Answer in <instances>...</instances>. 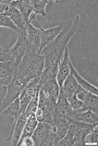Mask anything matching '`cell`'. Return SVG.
<instances>
[{"instance_id":"cell-1","label":"cell","mask_w":98,"mask_h":146,"mask_svg":"<svg viewBox=\"0 0 98 146\" xmlns=\"http://www.w3.org/2000/svg\"><path fill=\"white\" fill-rule=\"evenodd\" d=\"M79 21V16L77 15L68 21L60 22L63 26L61 32L40 52V54L44 57L45 63L43 71L57 75L59 63L68 46V42L77 30Z\"/></svg>"},{"instance_id":"cell-2","label":"cell","mask_w":98,"mask_h":146,"mask_svg":"<svg viewBox=\"0 0 98 146\" xmlns=\"http://www.w3.org/2000/svg\"><path fill=\"white\" fill-rule=\"evenodd\" d=\"M44 57L36 52L34 45L29 43L27 52L15 70V73L30 81L42 75L44 66Z\"/></svg>"},{"instance_id":"cell-3","label":"cell","mask_w":98,"mask_h":146,"mask_svg":"<svg viewBox=\"0 0 98 146\" xmlns=\"http://www.w3.org/2000/svg\"><path fill=\"white\" fill-rule=\"evenodd\" d=\"M29 82L15 72L13 80L8 86L7 95L4 99L0 101V114H2V111L7 107L19 97L21 93Z\"/></svg>"},{"instance_id":"cell-4","label":"cell","mask_w":98,"mask_h":146,"mask_svg":"<svg viewBox=\"0 0 98 146\" xmlns=\"http://www.w3.org/2000/svg\"><path fill=\"white\" fill-rule=\"evenodd\" d=\"M32 138L34 142V146H54L51 123L39 122Z\"/></svg>"},{"instance_id":"cell-5","label":"cell","mask_w":98,"mask_h":146,"mask_svg":"<svg viewBox=\"0 0 98 146\" xmlns=\"http://www.w3.org/2000/svg\"><path fill=\"white\" fill-rule=\"evenodd\" d=\"M40 89L47 94L50 98L57 102L60 87L57 81L56 75L51 72L43 71L40 77Z\"/></svg>"},{"instance_id":"cell-6","label":"cell","mask_w":98,"mask_h":146,"mask_svg":"<svg viewBox=\"0 0 98 146\" xmlns=\"http://www.w3.org/2000/svg\"><path fill=\"white\" fill-rule=\"evenodd\" d=\"M28 42L27 37L18 33L17 41L11 49L7 50L9 53L14 66L17 68L27 52Z\"/></svg>"},{"instance_id":"cell-7","label":"cell","mask_w":98,"mask_h":146,"mask_svg":"<svg viewBox=\"0 0 98 146\" xmlns=\"http://www.w3.org/2000/svg\"><path fill=\"white\" fill-rule=\"evenodd\" d=\"M70 124L75 126V143L74 146H85V138L88 134L91 132L95 128L98 126V123H88L83 122L75 121L70 120Z\"/></svg>"},{"instance_id":"cell-8","label":"cell","mask_w":98,"mask_h":146,"mask_svg":"<svg viewBox=\"0 0 98 146\" xmlns=\"http://www.w3.org/2000/svg\"><path fill=\"white\" fill-rule=\"evenodd\" d=\"M2 15H7L11 19L18 29V33L27 37V25L26 20L23 14L18 9L11 5H9L7 7Z\"/></svg>"},{"instance_id":"cell-9","label":"cell","mask_w":98,"mask_h":146,"mask_svg":"<svg viewBox=\"0 0 98 146\" xmlns=\"http://www.w3.org/2000/svg\"><path fill=\"white\" fill-rule=\"evenodd\" d=\"M77 97L83 101V106L79 111L76 112H83L90 110L93 112L98 113V95L85 90L83 92H80L79 93H78Z\"/></svg>"},{"instance_id":"cell-10","label":"cell","mask_w":98,"mask_h":146,"mask_svg":"<svg viewBox=\"0 0 98 146\" xmlns=\"http://www.w3.org/2000/svg\"><path fill=\"white\" fill-rule=\"evenodd\" d=\"M34 17L35 16H34L32 19H30V21H32V19H34V21L37 23L38 26H39V28L40 30L41 46H40V49L39 52V54H40V52L42 50L53 41V40L56 38L57 36L61 32V31L63 29V26L60 22H59V25L58 26L55 27L53 28H50L48 29H44L36 22V19H34Z\"/></svg>"},{"instance_id":"cell-11","label":"cell","mask_w":98,"mask_h":146,"mask_svg":"<svg viewBox=\"0 0 98 146\" xmlns=\"http://www.w3.org/2000/svg\"><path fill=\"white\" fill-rule=\"evenodd\" d=\"M70 62L69 50L67 46L65 50L64 54L59 63L58 71L57 73V81L60 88L62 86L64 81L70 74Z\"/></svg>"},{"instance_id":"cell-12","label":"cell","mask_w":98,"mask_h":146,"mask_svg":"<svg viewBox=\"0 0 98 146\" xmlns=\"http://www.w3.org/2000/svg\"><path fill=\"white\" fill-rule=\"evenodd\" d=\"M17 68L13 62H0V85L8 86L13 79Z\"/></svg>"},{"instance_id":"cell-13","label":"cell","mask_w":98,"mask_h":146,"mask_svg":"<svg viewBox=\"0 0 98 146\" xmlns=\"http://www.w3.org/2000/svg\"><path fill=\"white\" fill-rule=\"evenodd\" d=\"M27 120V117L25 115V112H22L19 114L15 124L12 126L11 132L7 141H12L13 146H17L23 133Z\"/></svg>"},{"instance_id":"cell-14","label":"cell","mask_w":98,"mask_h":146,"mask_svg":"<svg viewBox=\"0 0 98 146\" xmlns=\"http://www.w3.org/2000/svg\"><path fill=\"white\" fill-rule=\"evenodd\" d=\"M64 94L66 97L69 98L74 95H77L80 92H83V89L76 80L73 76L70 74L64 81L62 85Z\"/></svg>"},{"instance_id":"cell-15","label":"cell","mask_w":98,"mask_h":146,"mask_svg":"<svg viewBox=\"0 0 98 146\" xmlns=\"http://www.w3.org/2000/svg\"><path fill=\"white\" fill-rule=\"evenodd\" d=\"M56 105L61 113L70 120L71 119L75 111L68 101L67 98L64 94L62 86L60 88L59 94Z\"/></svg>"},{"instance_id":"cell-16","label":"cell","mask_w":98,"mask_h":146,"mask_svg":"<svg viewBox=\"0 0 98 146\" xmlns=\"http://www.w3.org/2000/svg\"><path fill=\"white\" fill-rule=\"evenodd\" d=\"M30 20H26L27 25V39L29 43H31L36 47V52L39 54L41 46L40 30L34 27Z\"/></svg>"},{"instance_id":"cell-17","label":"cell","mask_w":98,"mask_h":146,"mask_svg":"<svg viewBox=\"0 0 98 146\" xmlns=\"http://www.w3.org/2000/svg\"><path fill=\"white\" fill-rule=\"evenodd\" d=\"M56 103L51 102L45 105L38 106V109L36 112V117L38 121L52 123V111L53 106Z\"/></svg>"},{"instance_id":"cell-18","label":"cell","mask_w":98,"mask_h":146,"mask_svg":"<svg viewBox=\"0 0 98 146\" xmlns=\"http://www.w3.org/2000/svg\"><path fill=\"white\" fill-rule=\"evenodd\" d=\"M38 121L36 114H32L27 118V122L25 124V127L23 130V133L21 135V138L17 143V146H21V143L23 139L26 137H32L35 129L38 126Z\"/></svg>"},{"instance_id":"cell-19","label":"cell","mask_w":98,"mask_h":146,"mask_svg":"<svg viewBox=\"0 0 98 146\" xmlns=\"http://www.w3.org/2000/svg\"><path fill=\"white\" fill-rule=\"evenodd\" d=\"M70 120L75 121L83 122L88 123L94 124L98 123V113L93 112L90 110L83 112H75L72 118Z\"/></svg>"},{"instance_id":"cell-20","label":"cell","mask_w":98,"mask_h":146,"mask_svg":"<svg viewBox=\"0 0 98 146\" xmlns=\"http://www.w3.org/2000/svg\"><path fill=\"white\" fill-rule=\"evenodd\" d=\"M11 5L18 9L23 14L25 20H29L30 14L33 11V8L30 0H14Z\"/></svg>"},{"instance_id":"cell-21","label":"cell","mask_w":98,"mask_h":146,"mask_svg":"<svg viewBox=\"0 0 98 146\" xmlns=\"http://www.w3.org/2000/svg\"><path fill=\"white\" fill-rule=\"evenodd\" d=\"M69 66H70V74L73 76L76 80L77 81V82L78 83V84L85 90L89 91L95 95H98V88L92 85L90 83H89L88 81L85 80L84 79L81 77V76L79 74V73H78L77 71H76L75 69L74 68L71 62H70Z\"/></svg>"},{"instance_id":"cell-22","label":"cell","mask_w":98,"mask_h":146,"mask_svg":"<svg viewBox=\"0 0 98 146\" xmlns=\"http://www.w3.org/2000/svg\"><path fill=\"white\" fill-rule=\"evenodd\" d=\"M20 110V99L19 97L7 107L2 112V114L8 117H14L15 119L13 125L15 124L19 114Z\"/></svg>"},{"instance_id":"cell-23","label":"cell","mask_w":98,"mask_h":146,"mask_svg":"<svg viewBox=\"0 0 98 146\" xmlns=\"http://www.w3.org/2000/svg\"><path fill=\"white\" fill-rule=\"evenodd\" d=\"M75 134V126L73 124H70L66 134L59 143L58 146H74Z\"/></svg>"},{"instance_id":"cell-24","label":"cell","mask_w":98,"mask_h":146,"mask_svg":"<svg viewBox=\"0 0 98 146\" xmlns=\"http://www.w3.org/2000/svg\"><path fill=\"white\" fill-rule=\"evenodd\" d=\"M31 4L33 8V11L36 15H41L45 17L47 15L45 11L46 6L49 3L47 0H31Z\"/></svg>"},{"instance_id":"cell-25","label":"cell","mask_w":98,"mask_h":146,"mask_svg":"<svg viewBox=\"0 0 98 146\" xmlns=\"http://www.w3.org/2000/svg\"><path fill=\"white\" fill-rule=\"evenodd\" d=\"M39 93L36 94L33 97L30 103L25 111V114L27 118L32 114L35 113L37 110L38 104Z\"/></svg>"},{"instance_id":"cell-26","label":"cell","mask_w":98,"mask_h":146,"mask_svg":"<svg viewBox=\"0 0 98 146\" xmlns=\"http://www.w3.org/2000/svg\"><path fill=\"white\" fill-rule=\"evenodd\" d=\"M0 26L6 27L11 29L17 33L19 32L18 29L14 24L13 21H11V19L5 15H0Z\"/></svg>"},{"instance_id":"cell-27","label":"cell","mask_w":98,"mask_h":146,"mask_svg":"<svg viewBox=\"0 0 98 146\" xmlns=\"http://www.w3.org/2000/svg\"><path fill=\"white\" fill-rule=\"evenodd\" d=\"M67 100L75 112H78L82 108L83 101L77 97V95L68 98Z\"/></svg>"},{"instance_id":"cell-28","label":"cell","mask_w":98,"mask_h":146,"mask_svg":"<svg viewBox=\"0 0 98 146\" xmlns=\"http://www.w3.org/2000/svg\"><path fill=\"white\" fill-rule=\"evenodd\" d=\"M85 142L86 143H97L98 141V126L95 128L91 132L85 137Z\"/></svg>"},{"instance_id":"cell-29","label":"cell","mask_w":98,"mask_h":146,"mask_svg":"<svg viewBox=\"0 0 98 146\" xmlns=\"http://www.w3.org/2000/svg\"><path fill=\"white\" fill-rule=\"evenodd\" d=\"M10 61H12V58L7 50L0 49V62L6 63Z\"/></svg>"},{"instance_id":"cell-30","label":"cell","mask_w":98,"mask_h":146,"mask_svg":"<svg viewBox=\"0 0 98 146\" xmlns=\"http://www.w3.org/2000/svg\"><path fill=\"white\" fill-rule=\"evenodd\" d=\"M21 146H34V142L32 137H26L23 139Z\"/></svg>"},{"instance_id":"cell-31","label":"cell","mask_w":98,"mask_h":146,"mask_svg":"<svg viewBox=\"0 0 98 146\" xmlns=\"http://www.w3.org/2000/svg\"><path fill=\"white\" fill-rule=\"evenodd\" d=\"M8 86L0 85V101L6 97L8 92Z\"/></svg>"},{"instance_id":"cell-32","label":"cell","mask_w":98,"mask_h":146,"mask_svg":"<svg viewBox=\"0 0 98 146\" xmlns=\"http://www.w3.org/2000/svg\"><path fill=\"white\" fill-rule=\"evenodd\" d=\"M8 6H9V5H5L3 4H0V15L3 14L5 9H6V8Z\"/></svg>"},{"instance_id":"cell-33","label":"cell","mask_w":98,"mask_h":146,"mask_svg":"<svg viewBox=\"0 0 98 146\" xmlns=\"http://www.w3.org/2000/svg\"><path fill=\"white\" fill-rule=\"evenodd\" d=\"M12 0H0V4L5 5H11Z\"/></svg>"},{"instance_id":"cell-34","label":"cell","mask_w":98,"mask_h":146,"mask_svg":"<svg viewBox=\"0 0 98 146\" xmlns=\"http://www.w3.org/2000/svg\"><path fill=\"white\" fill-rule=\"evenodd\" d=\"M0 49H2V48H1V47L0 46Z\"/></svg>"}]
</instances>
